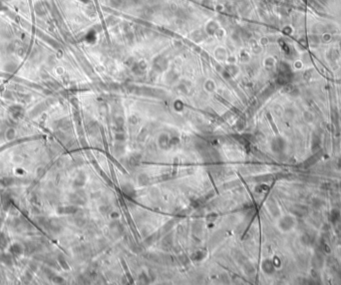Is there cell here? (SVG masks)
I'll use <instances>...</instances> for the list:
<instances>
[{
    "instance_id": "cell-3",
    "label": "cell",
    "mask_w": 341,
    "mask_h": 285,
    "mask_svg": "<svg viewBox=\"0 0 341 285\" xmlns=\"http://www.w3.org/2000/svg\"><path fill=\"white\" fill-rule=\"evenodd\" d=\"M6 136H7L8 139H13V138H14V136H15V132L13 131L12 129H10V130H8V131H7V133H6Z\"/></svg>"
},
{
    "instance_id": "cell-1",
    "label": "cell",
    "mask_w": 341,
    "mask_h": 285,
    "mask_svg": "<svg viewBox=\"0 0 341 285\" xmlns=\"http://www.w3.org/2000/svg\"><path fill=\"white\" fill-rule=\"evenodd\" d=\"M10 251H11V253H13L14 255H20L23 251H24V248H23L20 244H18V243H16V244H13L11 246Z\"/></svg>"
},
{
    "instance_id": "cell-5",
    "label": "cell",
    "mask_w": 341,
    "mask_h": 285,
    "mask_svg": "<svg viewBox=\"0 0 341 285\" xmlns=\"http://www.w3.org/2000/svg\"><path fill=\"white\" fill-rule=\"evenodd\" d=\"M16 109H18V110H19V111H20V113H21V112H22V111H21V109H20V108H18V107H16ZM18 115H19V114H18V113H17V112H16V114L14 115V117H16V118H17V117H18Z\"/></svg>"
},
{
    "instance_id": "cell-4",
    "label": "cell",
    "mask_w": 341,
    "mask_h": 285,
    "mask_svg": "<svg viewBox=\"0 0 341 285\" xmlns=\"http://www.w3.org/2000/svg\"><path fill=\"white\" fill-rule=\"evenodd\" d=\"M0 259H1L5 264H7V262H9V263L11 262V258H10V256H8V255H2V257Z\"/></svg>"
},
{
    "instance_id": "cell-2",
    "label": "cell",
    "mask_w": 341,
    "mask_h": 285,
    "mask_svg": "<svg viewBox=\"0 0 341 285\" xmlns=\"http://www.w3.org/2000/svg\"><path fill=\"white\" fill-rule=\"evenodd\" d=\"M1 181H2L3 184H4V185H9V184H11L12 183H14V181H13L12 178H10V177L3 178V180H2Z\"/></svg>"
}]
</instances>
